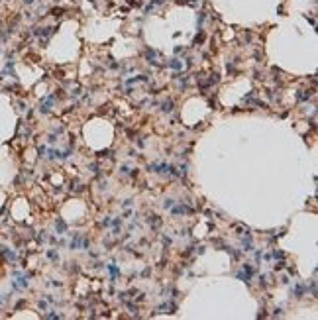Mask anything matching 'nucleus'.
Instances as JSON below:
<instances>
[{"mask_svg": "<svg viewBox=\"0 0 318 320\" xmlns=\"http://www.w3.org/2000/svg\"><path fill=\"white\" fill-rule=\"evenodd\" d=\"M55 102V96H45L43 98V104H41V112H49V108Z\"/></svg>", "mask_w": 318, "mask_h": 320, "instance_id": "nucleus-1", "label": "nucleus"}, {"mask_svg": "<svg viewBox=\"0 0 318 320\" xmlns=\"http://www.w3.org/2000/svg\"><path fill=\"white\" fill-rule=\"evenodd\" d=\"M163 112H171L173 110V100H167V102H163Z\"/></svg>", "mask_w": 318, "mask_h": 320, "instance_id": "nucleus-2", "label": "nucleus"}, {"mask_svg": "<svg viewBox=\"0 0 318 320\" xmlns=\"http://www.w3.org/2000/svg\"><path fill=\"white\" fill-rule=\"evenodd\" d=\"M55 226H57V230H59V234H63V232H65V222H63V220H57V224H55Z\"/></svg>", "mask_w": 318, "mask_h": 320, "instance_id": "nucleus-3", "label": "nucleus"}, {"mask_svg": "<svg viewBox=\"0 0 318 320\" xmlns=\"http://www.w3.org/2000/svg\"><path fill=\"white\" fill-rule=\"evenodd\" d=\"M302 293H305V287H302V285H299V287L295 289V295H297V297H300Z\"/></svg>", "mask_w": 318, "mask_h": 320, "instance_id": "nucleus-4", "label": "nucleus"}, {"mask_svg": "<svg viewBox=\"0 0 318 320\" xmlns=\"http://www.w3.org/2000/svg\"><path fill=\"white\" fill-rule=\"evenodd\" d=\"M273 255H275V257H279V259H283V257H285V253H283V251H277V249H275V253H273Z\"/></svg>", "mask_w": 318, "mask_h": 320, "instance_id": "nucleus-5", "label": "nucleus"}, {"mask_svg": "<svg viewBox=\"0 0 318 320\" xmlns=\"http://www.w3.org/2000/svg\"><path fill=\"white\" fill-rule=\"evenodd\" d=\"M171 67H173V69H179L181 63H179V61H171Z\"/></svg>", "mask_w": 318, "mask_h": 320, "instance_id": "nucleus-6", "label": "nucleus"}, {"mask_svg": "<svg viewBox=\"0 0 318 320\" xmlns=\"http://www.w3.org/2000/svg\"><path fill=\"white\" fill-rule=\"evenodd\" d=\"M47 255H49V257H51V259H57V253H55V251H53V249H51V251H49V253H47Z\"/></svg>", "mask_w": 318, "mask_h": 320, "instance_id": "nucleus-7", "label": "nucleus"}, {"mask_svg": "<svg viewBox=\"0 0 318 320\" xmlns=\"http://www.w3.org/2000/svg\"><path fill=\"white\" fill-rule=\"evenodd\" d=\"M163 0H153V4H161Z\"/></svg>", "mask_w": 318, "mask_h": 320, "instance_id": "nucleus-8", "label": "nucleus"}, {"mask_svg": "<svg viewBox=\"0 0 318 320\" xmlns=\"http://www.w3.org/2000/svg\"><path fill=\"white\" fill-rule=\"evenodd\" d=\"M24 2H26V4H33V0H24Z\"/></svg>", "mask_w": 318, "mask_h": 320, "instance_id": "nucleus-9", "label": "nucleus"}, {"mask_svg": "<svg viewBox=\"0 0 318 320\" xmlns=\"http://www.w3.org/2000/svg\"><path fill=\"white\" fill-rule=\"evenodd\" d=\"M0 302H2V299H0Z\"/></svg>", "mask_w": 318, "mask_h": 320, "instance_id": "nucleus-10", "label": "nucleus"}]
</instances>
